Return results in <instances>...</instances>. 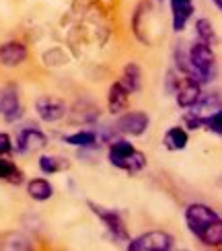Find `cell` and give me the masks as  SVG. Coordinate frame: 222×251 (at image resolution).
I'll return each instance as SVG.
<instances>
[{"instance_id":"5b68a950","label":"cell","mask_w":222,"mask_h":251,"mask_svg":"<svg viewBox=\"0 0 222 251\" xmlns=\"http://www.w3.org/2000/svg\"><path fill=\"white\" fill-rule=\"evenodd\" d=\"M46 144H48V136L39 128H35V126H27V128H23L17 134L13 151L19 152V154H25V152H33V151L46 149Z\"/></svg>"},{"instance_id":"9a60e30c","label":"cell","mask_w":222,"mask_h":251,"mask_svg":"<svg viewBox=\"0 0 222 251\" xmlns=\"http://www.w3.org/2000/svg\"><path fill=\"white\" fill-rule=\"evenodd\" d=\"M39 171L44 175H54V173H62L70 167V161L66 156H60V154H41L39 161H37Z\"/></svg>"},{"instance_id":"ba28073f","label":"cell","mask_w":222,"mask_h":251,"mask_svg":"<svg viewBox=\"0 0 222 251\" xmlns=\"http://www.w3.org/2000/svg\"><path fill=\"white\" fill-rule=\"evenodd\" d=\"M0 116H2L6 122H15L19 118H23L19 91L15 87H2L0 89Z\"/></svg>"},{"instance_id":"8fae6325","label":"cell","mask_w":222,"mask_h":251,"mask_svg":"<svg viewBox=\"0 0 222 251\" xmlns=\"http://www.w3.org/2000/svg\"><path fill=\"white\" fill-rule=\"evenodd\" d=\"M134 144L130 140H111L109 142V152H107V159L113 167H118V169H123L125 171V165H128V159L130 154L134 152Z\"/></svg>"},{"instance_id":"ac0fdd59","label":"cell","mask_w":222,"mask_h":251,"mask_svg":"<svg viewBox=\"0 0 222 251\" xmlns=\"http://www.w3.org/2000/svg\"><path fill=\"white\" fill-rule=\"evenodd\" d=\"M64 142L74 146V149H95V144H97V134H95V130H78L74 134L64 136Z\"/></svg>"},{"instance_id":"7402d4cb","label":"cell","mask_w":222,"mask_h":251,"mask_svg":"<svg viewBox=\"0 0 222 251\" xmlns=\"http://www.w3.org/2000/svg\"><path fill=\"white\" fill-rule=\"evenodd\" d=\"M173 64H175V70L179 75L187 76L189 70H192V62H189V56H187V50H183L181 46H177L173 50Z\"/></svg>"},{"instance_id":"7a4b0ae2","label":"cell","mask_w":222,"mask_h":251,"mask_svg":"<svg viewBox=\"0 0 222 251\" xmlns=\"http://www.w3.org/2000/svg\"><path fill=\"white\" fill-rule=\"evenodd\" d=\"M173 247H175V239L165 231L144 233L125 245L128 251H171Z\"/></svg>"},{"instance_id":"52a82bcc","label":"cell","mask_w":222,"mask_h":251,"mask_svg":"<svg viewBox=\"0 0 222 251\" xmlns=\"http://www.w3.org/2000/svg\"><path fill=\"white\" fill-rule=\"evenodd\" d=\"M35 111H37L41 122L54 124V122H60L66 116V105H64V101L58 99V97L44 95V97H39L35 101Z\"/></svg>"},{"instance_id":"cb8c5ba5","label":"cell","mask_w":222,"mask_h":251,"mask_svg":"<svg viewBox=\"0 0 222 251\" xmlns=\"http://www.w3.org/2000/svg\"><path fill=\"white\" fill-rule=\"evenodd\" d=\"M202 128H206L208 132H214L216 136H220L222 134V109L202 116Z\"/></svg>"},{"instance_id":"6da1fadb","label":"cell","mask_w":222,"mask_h":251,"mask_svg":"<svg viewBox=\"0 0 222 251\" xmlns=\"http://www.w3.org/2000/svg\"><path fill=\"white\" fill-rule=\"evenodd\" d=\"M220 221V214L214 210L212 206L208 204H189L185 208V223H187V228L192 231V235L199 237L208 226H212L214 223Z\"/></svg>"},{"instance_id":"484cf974","label":"cell","mask_w":222,"mask_h":251,"mask_svg":"<svg viewBox=\"0 0 222 251\" xmlns=\"http://www.w3.org/2000/svg\"><path fill=\"white\" fill-rule=\"evenodd\" d=\"M179 85H181V78H179V72L177 70H169L167 72V78H165V93L167 95H175Z\"/></svg>"},{"instance_id":"f1b7e54d","label":"cell","mask_w":222,"mask_h":251,"mask_svg":"<svg viewBox=\"0 0 222 251\" xmlns=\"http://www.w3.org/2000/svg\"><path fill=\"white\" fill-rule=\"evenodd\" d=\"M214 6H216V10H222V0H210Z\"/></svg>"},{"instance_id":"4316f807","label":"cell","mask_w":222,"mask_h":251,"mask_svg":"<svg viewBox=\"0 0 222 251\" xmlns=\"http://www.w3.org/2000/svg\"><path fill=\"white\" fill-rule=\"evenodd\" d=\"M183 128L187 130H199L202 128V116H199L197 111L194 109H189L183 113Z\"/></svg>"},{"instance_id":"44dd1931","label":"cell","mask_w":222,"mask_h":251,"mask_svg":"<svg viewBox=\"0 0 222 251\" xmlns=\"http://www.w3.org/2000/svg\"><path fill=\"white\" fill-rule=\"evenodd\" d=\"M197 239L208 247H220V243H222V221L214 223L212 226H208Z\"/></svg>"},{"instance_id":"d4e9b609","label":"cell","mask_w":222,"mask_h":251,"mask_svg":"<svg viewBox=\"0 0 222 251\" xmlns=\"http://www.w3.org/2000/svg\"><path fill=\"white\" fill-rule=\"evenodd\" d=\"M6 239H8V243H4V241L0 243L2 249H29L31 247L29 239L23 237V235H19V233H10V235H6Z\"/></svg>"},{"instance_id":"30bf717a","label":"cell","mask_w":222,"mask_h":251,"mask_svg":"<svg viewBox=\"0 0 222 251\" xmlns=\"http://www.w3.org/2000/svg\"><path fill=\"white\" fill-rule=\"evenodd\" d=\"M169 6H171L173 13V31L175 33H181L185 31L187 21L194 15V0H169Z\"/></svg>"},{"instance_id":"d6986e66","label":"cell","mask_w":222,"mask_h":251,"mask_svg":"<svg viewBox=\"0 0 222 251\" xmlns=\"http://www.w3.org/2000/svg\"><path fill=\"white\" fill-rule=\"evenodd\" d=\"M197 111L199 116H206V113H212V111H218L222 109V103H220V93H202L197 99V103L194 107H189Z\"/></svg>"},{"instance_id":"277c9868","label":"cell","mask_w":222,"mask_h":251,"mask_svg":"<svg viewBox=\"0 0 222 251\" xmlns=\"http://www.w3.org/2000/svg\"><path fill=\"white\" fill-rule=\"evenodd\" d=\"M187 56H189V62H192V66L199 72H204V75H210L214 76V68H216V54L212 46L204 44V41H196V44L187 50Z\"/></svg>"},{"instance_id":"4fadbf2b","label":"cell","mask_w":222,"mask_h":251,"mask_svg":"<svg viewBox=\"0 0 222 251\" xmlns=\"http://www.w3.org/2000/svg\"><path fill=\"white\" fill-rule=\"evenodd\" d=\"M128 103H130V93L125 91V87L122 85L120 80H115L113 85L109 87V93H107V105H109V111L118 116V113L125 111Z\"/></svg>"},{"instance_id":"e0dca14e","label":"cell","mask_w":222,"mask_h":251,"mask_svg":"<svg viewBox=\"0 0 222 251\" xmlns=\"http://www.w3.org/2000/svg\"><path fill=\"white\" fill-rule=\"evenodd\" d=\"M120 82L125 87V91H128L130 95H132V93H136V91H140V87H142V72H140V66L134 64V62L125 64Z\"/></svg>"},{"instance_id":"7c38bea8","label":"cell","mask_w":222,"mask_h":251,"mask_svg":"<svg viewBox=\"0 0 222 251\" xmlns=\"http://www.w3.org/2000/svg\"><path fill=\"white\" fill-rule=\"evenodd\" d=\"M199 95H202V87H199L197 82H194V80L183 78V82L179 85V89L175 93V99H177V105L181 109H189V107H194L197 103Z\"/></svg>"},{"instance_id":"2e32d148","label":"cell","mask_w":222,"mask_h":251,"mask_svg":"<svg viewBox=\"0 0 222 251\" xmlns=\"http://www.w3.org/2000/svg\"><path fill=\"white\" fill-rule=\"evenodd\" d=\"M27 194L35 202H48L54 196V185L48 179H44V177H35V179H31L27 183Z\"/></svg>"},{"instance_id":"3957f363","label":"cell","mask_w":222,"mask_h":251,"mask_svg":"<svg viewBox=\"0 0 222 251\" xmlns=\"http://www.w3.org/2000/svg\"><path fill=\"white\" fill-rule=\"evenodd\" d=\"M91 210L101 218V223L105 225V228L109 231V235L113 237V241H128V228H125V223L118 210H111V208H103L89 202Z\"/></svg>"},{"instance_id":"8992f818","label":"cell","mask_w":222,"mask_h":251,"mask_svg":"<svg viewBox=\"0 0 222 251\" xmlns=\"http://www.w3.org/2000/svg\"><path fill=\"white\" fill-rule=\"evenodd\" d=\"M148 126H150V118L144 111H125L115 120V132L123 136H142Z\"/></svg>"},{"instance_id":"83f0119b","label":"cell","mask_w":222,"mask_h":251,"mask_svg":"<svg viewBox=\"0 0 222 251\" xmlns=\"http://www.w3.org/2000/svg\"><path fill=\"white\" fill-rule=\"evenodd\" d=\"M13 152V138L6 132H0V156Z\"/></svg>"},{"instance_id":"603a6c76","label":"cell","mask_w":222,"mask_h":251,"mask_svg":"<svg viewBox=\"0 0 222 251\" xmlns=\"http://www.w3.org/2000/svg\"><path fill=\"white\" fill-rule=\"evenodd\" d=\"M21 171L17 169V165L13 161H6L0 156V179H8L13 183H21Z\"/></svg>"},{"instance_id":"9c48e42d","label":"cell","mask_w":222,"mask_h":251,"mask_svg":"<svg viewBox=\"0 0 222 251\" xmlns=\"http://www.w3.org/2000/svg\"><path fill=\"white\" fill-rule=\"evenodd\" d=\"M27 60V48L21 41H6L0 46V64L4 68H17Z\"/></svg>"},{"instance_id":"5bb4252c","label":"cell","mask_w":222,"mask_h":251,"mask_svg":"<svg viewBox=\"0 0 222 251\" xmlns=\"http://www.w3.org/2000/svg\"><path fill=\"white\" fill-rule=\"evenodd\" d=\"M163 144L167 151L171 152H177V151H183L185 146L189 144V134L183 126H173V128H169L163 136Z\"/></svg>"},{"instance_id":"f546056e","label":"cell","mask_w":222,"mask_h":251,"mask_svg":"<svg viewBox=\"0 0 222 251\" xmlns=\"http://www.w3.org/2000/svg\"><path fill=\"white\" fill-rule=\"evenodd\" d=\"M158 2H161V0H158Z\"/></svg>"},{"instance_id":"ffe728a7","label":"cell","mask_w":222,"mask_h":251,"mask_svg":"<svg viewBox=\"0 0 222 251\" xmlns=\"http://www.w3.org/2000/svg\"><path fill=\"white\" fill-rule=\"evenodd\" d=\"M196 35L199 41H204L208 46H214L216 44V29L212 25L210 19H197L196 21Z\"/></svg>"}]
</instances>
